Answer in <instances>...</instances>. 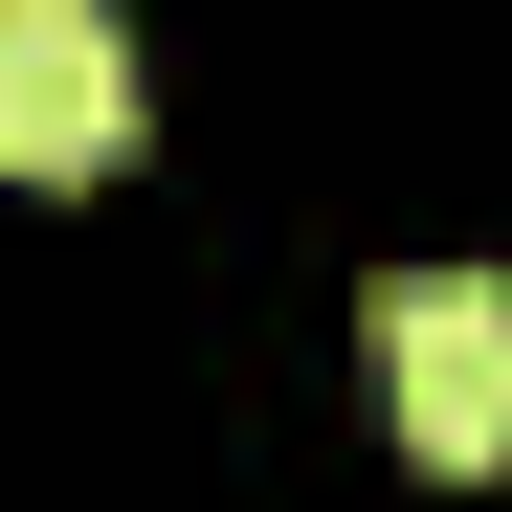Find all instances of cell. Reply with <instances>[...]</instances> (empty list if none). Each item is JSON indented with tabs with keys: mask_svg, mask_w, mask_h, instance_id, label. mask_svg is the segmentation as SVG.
Masks as SVG:
<instances>
[{
	"mask_svg": "<svg viewBox=\"0 0 512 512\" xmlns=\"http://www.w3.org/2000/svg\"><path fill=\"white\" fill-rule=\"evenodd\" d=\"M134 156V45H112V0H0V179H112Z\"/></svg>",
	"mask_w": 512,
	"mask_h": 512,
	"instance_id": "2",
	"label": "cell"
},
{
	"mask_svg": "<svg viewBox=\"0 0 512 512\" xmlns=\"http://www.w3.org/2000/svg\"><path fill=\"white\" fill-rule=\"evenodd\" d=\"M357 357H379V423L423 468H512V268H379Z\"/></svg>",
	"mask_w": 512,
	"mask_h": 512,
	"instance_id": "1",
	"label": "cell"
}]
</instances>
